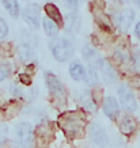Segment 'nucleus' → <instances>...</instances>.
<instances>
[{
	"label": "nucleus",
	"mask_w": 140,
	"mask_h": 148,
	"mask_svg": "<svg viewBox=\"0 0 140 148\" xmlns=\"http://www.w3.org/2000/svg\"><path fill=\"white\" fill-rule=\"evenodd\" d=\"M82 54H83V58H86L87 61H90L91 58H95V50L91 48L90 45H86L83 49H82Z\"/></svg>",
	"instance_id": "21"
},
{
	"label": "nucleus",
	"mask_w": 140,
	"mask_h": 148,
	"mask_svg": "<svg viewBox=\"0 0 140 148\" xmlns=\"http://www.w3.org/2000/svg\"><path fill=\"white\" fill-rule=\"evenodd\" d=\"M102 109H104L105 116L108 117L109 120L112 121H117V118L120 117L121 113V108H120V103L114 97H106L104 98V103H102Z\"/></svg>",
	"instance_id": "10"
},
{
	"label": "nucleus",
	"mask_w": 140,
	"mask_h": 148,
	"mask_svg": "<svg viewBox=\"0 0 140 148\" xmlns=\"http://www.w3.org/2000/svg\"><path fill=\"white\" fill-rule=\"evenodd\" d=\"M90 139L91 141L97 145V147H101L104 148L106 147L109 144V136L106 133V130L100 125V124H97V122H93L90 126Z\"/></svg>",
	"instance_id": "9"
},
{
	"label": "nucleus",
	"mask_w": 140,
	"mask_h": 148,
	"mask_svg": "<svg viewBox=\"0 0 140 148\" xmlns=\"http://www.w3.org/2000/svg\"><path fill=\"white\" fill-rule=\"evenodd\" d=\"M8 34V25L5 23V21L3 18H0V40L5 38Z\"/></svg>",
	"instance_id": "24"
},
{
	"label": "nucleus",
	"mask_w": 140,
	"mask_h": 148,
	"mask_svg": "<svg viewBox=\"0 0 140 148\" xmlns=\"http://www.w3.org/2000/svg\"><path fill=\"white\" fill-rule=\"evenodd\" d=\"M1 4L12 18H18L21 14V7H19L18 0H1Z\"/></svg>",
	"instance_id": "18"
},
{
	"label": "nucleus",
	"mask_w": 140,
	"mask_h": 148,
	"mask_svg": "<svg viewBox=\"0 0 140 148\" xmlns=\"http://www.w3.org/2000/svg\"><path fill=\"white\" fill-rule=\"evenodd\" d=\"M135 36L140 40V21L135 25Z\"/></svg>",
	"instance_id": "28"
},
{
	"label": "nucleus",
	"mask_w": 140,
	"mask_h": 148,
	"mask_svg": "<svg viewBox=\"0 0 140 148\" xmlns=\"http://www.w3.org/2000/svg\"><path fill=\"white\" fill-rule=\"evenodd\" d=\"M129 84L136 90H140V73H136L129 79Z\"/></svg>",
	"instance_id": "26"
},
{
	"label": "nucleus",
	"mask_w": 140,
	"mask_h": 148,
	"mask_svg": "<svg viewBox=\"0 0 140 148\" xmlns=\"http://www.w3.org/2000/svg\"><path fill=\"white\" fill-rule=\"evenodd\" d=\"M79 101L83 105V108L89 110V112H95L97 110V103H95L94 98H93V94H91L89 90H84L80 92V97H79Z\"/></svg>",
	"instance_id": "16"
},
{
	"label": "nucleus",
	"mask_w": 140,
	"mask_h": 148,
	"mask_svg": "<svg viewBox=\"0 0 140 148\" xmlns=\"http://www.w3.org/2000/svg\"><path fill=\"white\" fill-rule=\"evenodd\" d=\"M59 125L69 140H76L83 136L86 117L80 112H67L59 117Z\"/></svg>",
	"instance_id": "1"
},
{
	"label": "nucleus",
	"mask_w": 140,
	"mask_h": 148,
	"mask_svg": "<svg viewBox=\"0 0 140 148\" xmlns=\"http://www.w3.org/2000/svg\"><path fill=\"white\" fill-rule=\"evenodd\" d=\"M10 73H11V69H10L8 64H0V82L7 79L10 76Z\"/></svg>",
	"instance_id": "22"
},
{
	"label": "nucleus",
	"mask_w": 140,
	"mask_h": 148,
	"mask_svg": "<svg viewBox=\"0 0 140 148\" xmlns=\"http://www.w3.org/2000/svg\"><path fill=\"white\" fill-rule=\"evenodd\" d=\"M42 27H44V32H45V34L48 37H50V38H56V36L59 34L60 32V27L56 25V23L52 21V19H49L48 16L46 18H44V21H42Z\"/></svg>",
	"instance_id": "17"
},
{
	"label": "nucleus",
	"mask_w": 140,
	"mask_h": 148,
	"mask_svg": "<svg viewBox=\"0 0 140 148\" xmlns=\"http://www.w3.org/2000/svg\"><path fill=\"white\" fill-rule=\"evenodd\" d=\"M23 21L33 29H38L41 25V7L37 3H29L23 8Z\"/></svg>",
	"instance_id": "7"
},
{
	"label": "nucleus",
	"mask_w": 140,
	"mask_h": 148,
	"mask_svg": "<svg viewBox=\"0 0 140 148\" xmlns=\"http://www.w3.org/2000/svg\"><path fill=\"white\" fill-rule=\"evenodd\" d=\"M135 19V11L132 8H124L121 12H118L117 15V26L121 29L122 32H127L129 30V27L132 26Z\"/></svg>",
	"instance_id": "11"
},
{
	"label": "nucleus",
	"mask_w": 140,
	"mask_h": 148,
	"mask_svg": "<svg viewBox=\"0 0 140 148\" xmlns=\"http://www.w3.org/2000/svg\"><path fill=\"white\" fill-rule=\"evenodd\" d=\"M7 137H8V126L0 122V145L7 140Z\"/></svg>",
	"instance_id": "23"
},
{
	"label": "nucleus",
	"mask_w": 140,
	"mask_h": 148,
	"mask_svg": "<svg viewBox=\"0 0 140 148\" xmlns=\"http://www.w3.org/2000/svg\"><path fill=\"white\" fill-rule=\"evenodd\" d=\"M84 80H86V84L93 87L98 83V72H97V68L95 67H89L86 69V75H84Z\"/></svg>",
	"instance_id": "19"
},
{
	"label": "nucleus",
	"mask_w": 140,
	"mask_h": 148,
	"mask_svg": "<svg viewBox=\"0 0 140 148\" xmlns=\"http://www.w3.org/2000/svg\"><path fill=\"white\" fill-rule=\"evenodd\" d=\"M118 129H120V133L124 136H131L132 133H135L136 129H137V122L133 117L131 116H124L121 118V121L118 124Z\"/></svg>",
	"instance_id": "13"
},
{
	"label": "nucleus",
	"mask_w": 140,
	"mask_h": 148,
	"mask_svg": "<svg viewBox=\"0 0 140 148\" xmlns=\"http://www.w3.org/2000/svg\"><path fill=\"white\" fill-rule=\"evenodd\" d=\"M18 79H19V82H21V83H23L25 86H30V84H32V76H30V75H27V73H19Z\"/></svg>",
	"instance_id": "27"
},
{
	"label": "nucleus",
	"mask_w": 140,
	"mask_h": 148,
	"mask_svg": "<svg viewBox=\"0 0 140 148\" xmlns=\"http://www.w3.org/2000/svg\"><path fill=\"white\" fill-rule=\"evenodd\" d=\"M133 1H135V3H136V5H137V7H139V8H140V0H133Z\"/></svg>",
	"instance_id": "29"
},
{
	"label": "nucleus",
	"mask_w": 140,
	"mask_h": 148,
	"mask_svg": "<svg viewBox=\"0 0 140 148\" xmlns=\"http://www.w3.org/2000/svg\"><path fill=\"white\" fill-rule=\"evenodd\" d=\"M22 42L18 46V53L19 57L22 61L27 63V61H32L33 58L36 57L37 53V46H38V38L36 34L23 30L22 32Z\"/></svg>",
	"instance_id": "4"
},
{
	"label": "nucleus",
	"mask_w": 140,
	"mask_h": 148,
	"mask_svg": "<svg viewBox=\"0 0 140 148\" xmlns=\"http://www.w3.org/2000/svg\"><path fill=\"white\" fill-rule=\"evenodd\" d=\"M118 94V101H120V108H122L125 112L133 113L137 109V101H136L135 94L132 92V90H129V87L125 84H121L117 88Z\"/></svg>",
	"instance_id": "6"
},
{
	"label": "nucleus",
	"mask_w": 140,
	"mask_h": 148,
	"mask_svg": "<svg viewBox=\"0 0 140 148\" xmlns=\"http://www.w3.org/2000/svg\"><path fill=\"white\" fill-rule=\"evenodd\" d=\"M64 4L69 11L76 12L78 7H79V0H64Z\"/></svg>",
	"instance_id": "25"
},
{
	"label": "nucleus",
	"mask_w": 140,
	"mask_h": 148,
	"mask_svg": "<svg viewBox=\"0 0 140 148\" xmlns=\"http://www.w3.org/2000/svg\"><path fill=\"white\" fill-rule=\"evenodd\" d=\"M45 84L53 102L56 105L64 106L67 103V91L63 83L59 80V77L52 72H45Z\"/></svg>",
	"instance_id": "3"
},
{
	"label": "nucleus",
	"mask_w": 140,
	"mask_h": 148,
	"mask_svg": "<svg viewBox=\"0 0 140 148\" xmlns=\"http://www.w3.org/2000/svg\"><path fill=\"white\" fill-rule=\"evenodd\" d=\"M95 67L98 68L101 76H102V79H104L106 84H113L116 82L117 73H116V69L113 68V65L109 63V60H106V58H97Z\"/></svg>",
	"instance_id": "8"
},
{
	"label": "nucleus",
	"mask_w": 140,
	"mask_h": 148,
	"mask_svg": "<svg viewBox=\"0 0 140 148\" xmlns=\"http://www.w3.org/2000/svg\"><path fill=\"white\" fill-rule=\"evenodd\" d=\"M15 140L18 147L21 148H33L36 133L34 128L30 122H19L15 128Z\"/></svg>",
	"instance_id": "5"
},
{
	"label": "nucleus",
	"mask_w": 140,
	"mask_h": 148,
	"mask_svg": "<svg viewBox=\"0 0 140 148\" xmlns=\"http://www.w3.org/2000/svg\"><path fill=\"white\" fill-rule=\"evenodd\" d=\"M44 11H45V14L48 15V18L52 19L57 26H64V18L63 15H61V12H60V10L56 7V5L53 4V3H46L45 5H44Z\"/></svg>",
	"instance_id": "14"
},
{
	"label": "nucleus",
	"mask_w": 140,
	"mask_h": 148,
	"mask_svg": "<svg viewBox=\"0 0 140 148\" xmlns=\"http://www.w3.org/2000/svg\"><path fill=\"white\" fill-rule=\"evenodd\" d=\"M68 71H69V76L76 82L83 80V79H84V75H86V68H84V65H83L80 61H78V60L71 61Z\"/></svg>",
	"instance_id": "15"
},
{
	"label": "nucleus",
	"mask_w": 140,
	"mask_h": 148,
	"mask_svg": "<svg viewBox=\"0 0 140 148\" xmlns=\"http://www.w3.org/2000/svg\"><path fill=\"white\" fill-rule=\"evenodd\" d=\"M80 25H82V19L78 12H69L64 18V30L69 33V34L78 33V30L80 29Z\"/></svg>",
	"instance_id": "12"
},
{
	"label": "nucleus",
	"mask_w": 140,
	"mask_h": 148,
	"mask_svg": "<svg viewBox=\"0 0 140 148\" xmlns=\"http://www.w3.org/2000/svg\"><path fill=\"white\" fill-rule=\"evenodd\" d=\"M49 50L52 56L54 57L56 61L59 63H67L68 60H71L75 52V46L68 38H52L49 42Z\"/></svg>",
	"instance_id": "2"
},
{
	"label": "nucleus",
	"mask_w": 140,
	"mask_h": 148,
	"mask_svg": "<svg viewBox=\"0 0 140 148\" xmlns=\"http://www.w3.org/2000/svg\"><path fill=\"white\" fill-rule=\"evenodd\" d=\"M131 63H132V67L135 68L136 71L140 69V49L136 48L133 50V53L131 54Z\"/></svg>",
	"instance_id": "20"
}]
</instances>
